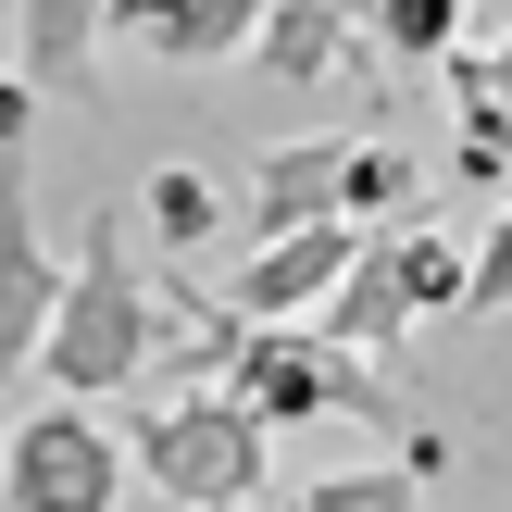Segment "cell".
Wrapping results in <instances>:
<instances>
[{"label":"cell","mask_w":512,"mask_h":512,"mask_svg":"<svg viewBox=\"0 0 512 512\" xmlns=\"http://www.w3.org/2000/svg\"><path fill=\"white\" fill-rule=\"evenodd\" d=\"M38 375L63 400H113V388L150 375V263H125V200H100L88 238H75L50 338H38Z\"/></svg>","instance_id":"cell-1"},{"label":"cell","mask_w":512,"mask_h":512,"mask_svg":"<svg viewBox=\"0 0 512 512\" xmlns=\"http://www.w3.org/2000/svg\"><path fill=\"white\" fill-rule=\"evenodd\" d=\"M263 463H275V425L238 413L225 388H188V400H138L125 425V475H150L163 500H263Z\"/></svg>","instance_id":"cell-2"},{"label":"cell","mask_w":512,"mask_h":512,"mask_svg":"<svg viewBox=\"0 0 512 512\" xmlns=\"http://www.w3.org/2000/svg\"><path fill=\"white\" fill-rule=\"evenodd\" d=\"M0 512H125V438L88 400H50L0 438Z\"/></svg>","instance_id":"cell-3"},{"label":"cell","mask_w":512,"mask_h":512,"mask_svg":"<svg viewBox=\"0 0 512 512\" xmlns=\"http://www.w3.org/2000/svg\"><path fill=\"white\" fill-rule=\"evenodd\" d=\"M350 250H363V225H288V238H250V263H225V313L238 325H300L325 288L350 275Z\"/></svg>","instance_id":"cell-4"},{"label":"cell","mask_w":512,"mask_h":512,"mask_svg":"<svg viewBox=\"0 0 512 512\" xmlns=\"http://www.w3.org/2000/svg\"><path fill=\"white\" fill-rule=\"evenodd\" d=\"M50 300H63V263L38 238V200H25V150H0V388L38 363Z\"/></svg>","instance_id":"cell-5"},{"label":"cell","mask_w":512,"mask_h":512,"mask_svg":"<svg viewBox=\"0 0 512 512\" xmlns=\"http://www.w3.org/2000/svg\"><path fill=\"white\" fill-rule=\"evenodd\" d=\"M13 75L38 100H100V0H13Z\"/></svg>","instance_id":"cell-6"},{"label":"cell","mask_w":512,"mask_h":512,"mask_svg":"<svg viewBox=\"0 0 512 512\" xmlns=\"http://www.w3.org/2000/svg\"><path fill=\"white\" fill-rule=\"evenodd\" d=\"M250 63H263V75H288V88H325V75H350V63H363V25H350L338 0H275V13L250 25Z\"/></svg>","instance_id":"cell-7"},{"label":"cell","mask_w":512,"mask_h":512,"mask_svg":"<svg viewBox=\"0 0 512 512\" xmlns=\"http://www.w3.org/2000/svg\"><path fill=\"white\" fill-rule=\"evenodd\" d=\"M338 150L350 138H275L263 163H250V238H288V225L338 213Z\"/></svg>","instance_id":"cell-8"},{"label":"cell","mask_w":512,"mask_h":512,"mask_svg":"<svg viewBox=\"0 0 512 512\" xmlns=\"http://www.w3.org/2000/svg\"><path fill=\"white\" fill-rule=\"evenodd\" d=\"M313 313H325V350H363V363H388V350L413 338V300H400V275L375 263V238L350 250V275L313 300Z\"/></svg>","instance_id":"cell-9"},{"label":"cell","mask_w":512,"mask_h":512,"mask_svg":"<svg viewBox=\"0 0 512 512\" xmlns=\"http://www.w3.org/2000/svg\"><path fill=\"white\" fill-rule=\"evenodd\" d=\"M138 225H150V250H163V263H200V250L225 238V188H213L200 163H150Z\"/></svg>","instance_id":"cell-10"},{"label":"cell","mask_w":512,"mask_h":512,"mask_svg":"<svg viewBox=\"0 0 512 512\" xmlns=\"http://www.w3.org/2000/svg\"><path fill=\"white\" fill-rule=\"evenodd\" d=\"M375 263L400 275L413 325H425V313H463V263H475V250H450L438 225H375Z\"/></svg>","instance_id":"cell-11"},{"label":"cell","mask_w":512,"mask_h":512,"mask_svg":"<svg viewBox=\"0 0 512 512\" xmlns=\"http://www.w3.org/2000/svg\"><path fill=\"white\" fill-rule=\"evenodd\" d=\"M275 0H188V13L150 38V63H175V75H213V63H250V25H263Z\"/></svg>","instance_id":"cell-12"},{"label":"cell","mask_w":512,"mask_h":512,"mask_svg":"<svg viewBox=\"0 0 512 512\" xmlns=\"http://www.w3.org/2000/svg\"><path fill=\"white\" fill-rule=\"evenodd\" d=\"M400 213H413V150L400 138H350L338 150V225L375 238V225H400Z\"/></svg>","instance_id":"cell-13"},{"label":"cell","mask_w":512,"mask_h":512,"mask_svg":"<svg viewBox=\"0 0 512 512\" xmlns=\"http://www.w3.org/2000/svg\"><path fill=\"white\" fill-rule=\"evenodd\" d=\"M463 50V0H375L363 13V63H438Z\"/></svg>","instance_id":"cell-14"},{"label":"cell","mask_w":512,"mask_h":512,"mask_svg":"<svg viewBox=\"0 0 512 512\" xmlns=\"http://www.w3.org/2000/svg\"><path fill=\"white\" fill-rule=\"evenodd\" d=\"M300 512H425V475H400V463H350V475H313V488H300Z\"/></svg>","instance_id":"cell-15"},{"label":"cell","mask_w":512,"mask_h":512,"mask_svg":"<svg viewBox=\"0 0 512 512\" xmlns=\"http://www.w3.org/2000/svg\"><path fill=\"white\" fill-rule=\"evenodd\" d=\"M188 13V0H100V38H125V50H150L163 25Z\"/></svg>","instance_id":"cell-16"},{"label":"cell","mask_w":512,"mask_h":512,"mask_svg":"<svg viewBox=\"0 0 512 512\" xmlns=\"http://www.w3.org/2000/svg\"><path fill=\"white\" fill-rule=\"evenodd\" d=\"M25 138H38V88L0 63V150H25Z\"/></svg>","instance_id":"cell-17"},{"label":"cell","mask_w":512,"mask_h":512,"mask_svg":"<svg viewBox=\"0 0 512 512\" xmlns=\"http://www.w3.org/2000/svg\"><path fill=\"white\" fill-rule=\"evenodd\" d=\"M488 88H500V113H512V38H500V50H488Z\"/></svg>","instance_id":"cell-18"},{"label":"cell","mask_w":512,"mask_h":512,"mask_svg":"<svg viewBox=\"0 0 512 512\" xmlns=\"http://www.w3.org/2000/svg\"><path fill=\"white\" fill-rule=\"evenodd\" d=\"M200 512H263V500H200Z\"/></svg>","instance_id":"cell-19"},{"label":"cell","mask_w":512,"mask_h":512,"mask_svg":"<svg viewBox=\"0 0 512 512\" xmlns=\"http://www.w3.org/2000/svg\"><path fill=\"white\" fill-rule=\"evenodd\" d=\"M338 13H350V25H363V13H375V0H338Z\"/></svg>","instance_id":"cell-20"},{"label":"cell","mask_w":512,"mask_h":512,"mask_svg":"<svg viewBox=\"0 0 512 512\" xmlns=\"http://www.w3.org/2000/svg\"><path fill=\"white\" fill-rule=\"evenodd\" d=\"M500 238H512V188H500Z\"/></svg>","instance_id":"cell-21"},{"label":"cell","mask_w":512,"mask_h":512,"mask_svg":"<svg viewBox=\"0 0 512 512\" xmlns=\"http://www.w3.org/2000/svg\"><path fill=\"white\" fill-rule=\"evenodd\" d=\"M0 38H13V0H0Z\"/></svg>","instance_id":"cell-22"}]
</instances>
